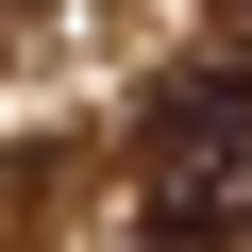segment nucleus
I'll use <instances>...</instances> for the list:
<instances>
[{"label":"nucleus","instance_id":"1","mask_svg":"<svg viewBox=\"0 0 252 252\" xmlns=\"http://www.w3.org/2000/svg\"><path fill=\"white\" fill-rule=\"evenodd\" d=\"M135 235L152 252H235V219H252V67L235 51H202V67H168L152 84V118H135Z\"/></svg>","mask_w":252,"mask_h":252}]
</instances>
